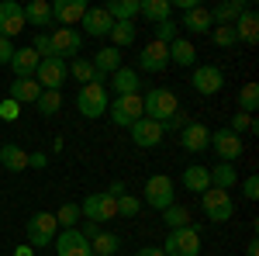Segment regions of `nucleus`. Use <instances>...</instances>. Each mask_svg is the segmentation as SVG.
Wrapping results in <instances>:
<instances>
[{
  "instance_id": "f257e3e1",
  "label": "nucleus",
  "mask_w": 259,
  "mask_h": 256,
  "mask_svg": "<svg viewBox=\"0 0 259 256\" xmlns=\"http://www.w3.org/2000/svg\"><path fill=\"white\" fill-rule=\"evenodd\" d=\"M107 104H111V97H107V77H94L87 87H80V94H76V111H80L83 118H100V115H107Z\"/></svg>"
},
{
  "instance_id": "f03ea898",
  "label": "nucleus",
  "mask_w": 259,
  "mask_h": 256,
  "mask_svg": "<svg viewBox=\"0 0 259 256\" xmlns=\"http://www.w3.org/2000/svg\"><path fill=\"white\" fill-rule=\"evenodd\" d=\"M142 204H149L152 211H166L169 204H177V184L166 177V173H156V177L145 180V191H142Z\"/></svg>"
},
{
  "instance_id": "7ed1b4c3",
  "label": "nucleus",
  "mask_w": 259,
  "mask_h": 256,
  "mask_svg": "<svg viewBox=\"0 0 259 256\" xmlns=\"http://www.w3.org/2000/svg\"><path fill=\"white\" fill-rule=\"evenodd\" d=\"M180 111V100L173 90H166V87H159V90H149V94H142V115L149 121H166V118H173Z\"/></svg>"
},
{
  "instance_id": "20e7f679",
  "label": "nucleus",
  "mask_w": 259,
  "mask_h": 256,
  "mask_svg": "<svg viewBox=\"0 0 259 256\" xmlns=\"http://www.w3.org/2000/svg\"><path fill=\"white\" fill-rule=\"evenodd\" d=\"M24 236H28V246H31V249H45V246H52L56 236H59L56 215H49V211L31 215L28 222H24Z\"/></svg>"
},
{
  "instance_id": "39448f33",
  "label": "nucleus",
  "mask_w": 259,
  "mask_h": 256,
  "mask_svg": "<svg viewBox=\"0 0 259 256\" xmlns=\"http://www.w3.org/2000/svg\"><path fill=\"white\" fill-rule=\"evenodd\" d=\"M166 256H200V232L197 225H183V229H169L166 242L159 246Z\"/></svg>"
},
{
  "instance_id": "423d86ee",
  "label": "nucleus",
  "mask_w": 259,
  "mask_h": 256,
  "mask_svg": "<svg viewBox=\"0 0 259 256\" xmlns=\"http://www.w3.org/2000/svg\"><path fill=\"white\" fill-rule=\"evenodd\" d=\"M107 115H111V121H114L118 128H132L139 118H145V115H142V94L114 97L111 104H107Z\"/></svg>"
},
{
  "instance_id": "0eeeda50",
  "label": "nucleus",
  "mask_w": 259,
  "mask_h": 256,
  "mask_svg": "<svg viewBox=\"0 0 259 256\" xmlns=\"http://www.w3.org/2000/svg\"><path fill=\"white\" fill-rule=\"evenodd\" d=\"M200 211L207 215V222H228V218L235 215V201H232L228 191L211 187V191L200 194Z\"/></svg>"
},
{
  "instance_id": "6e6552de",
  "label": "nucleus",
  "mask_w": 259,
  "mask_h": 256,
  "mask_svg": "<svg viewBox=\"0 0 259 256\" xmlns=\"http://www.w3.org/2000/svg\"><path fill=\"white\" fill-rule=\"evenodd\" d=\"M69 80V62L59 59V56H49V59L38 62L35 69V83L41 90H62V83Z\"/></svg>"
},
{
  "instance_id": "1a4fd4ad",
  "label": "nucleus",
  "mask_w": 259,
  "mask_h": 256,
  "mask_svg": "<svg viewBox=\"0 0 259 256\" xmlns=\"http://www.w3.org/2000/svg\"><path fill=\"white\" fill-rule=\"evenodd\" d=\"M80 211L87 222H111V218H118V201L107 194V191H100V194H87L80 204Z\"/></svg>"
},
{
  "instance_id": "9d476101",
  "label": "nucleus",
  "mask_w": 259,
  "mask_h": 256,
  "mask_svg": "<svg viewBox=\"0 0 259 256\" xmlns=\"http://www.w3.org/2000/svg\"><path fill=\"white\" fill-rule=\"evenodd\" d=\"M207 149H214L221 163H235V159H242V153H245V142H242V135H235L232 128H214Z\"/></svg>"
},
{
  "instance_id": "9b49d317",
  "label": "nucleus",
  "mask_w": 259,
  "mask_h": 256,
  "mask_svg": "<svg viewBox=\"0 0 259 256\" xmlns=\"http://www.w3.org/2000/svg\"><path fill=\"white\" fill-rule=\"evenodd\" d=\"M52 249H56V256H94L90 253V239L83 236L80 229H59Z\"/></svg>"
},
{
  "instance_id": "f8f14e48",
  "label": "nucleus",
  "mask_w": 259,
  "mask_h": 256,
  "mask_svg": "<svg viewBox=\"0 0 259 256\" xmlns=\"http://www.w3.org/2000/svg\"><path fill=\"white\" fill-rule=\"evenodd\" d=\"M49 42H52V56L69 62V56H76L83 49V31H76V28H56L49 35Z\"/></svg>"
},
{
  "instance_id": "ddd939ff",
  "label": "nucleus",
  "mask_w": 259,
  "mask_h": 256,
  "mask_svg": "<svg viewBox=\"0 0 259 256\" xmlns=\"http://www.w3.org/2000/svg\"><path fill=\"white\" fill-rule=\"evenodd\" d=\"M190 83H194V90H197V94L211 97V94H218L221 87H225V73H221L218 66L204 62V66H194V77H190Z\"/></svg>"
},
{
  "instance_id": "4468645a",
  "label": "nucleus",
  "mask_w": 259,
  "mask_h": 256,
  "mask_svg": "<svg viewBox=\"0 0 259 256\" xmlns=\"http://www.w3.org/2000/svg\"><path fill=\"white\" fill-rule=\"evenodd\" d=\"M18 31H24V7L14 0H0V39H14Z\"/></svg>"
},
{
  "instance_id": "2eb2a0df",
  "label": "nucleus",
  "mask_w": 259,
  "mask_h": 256,
  "mask_svg": "<svg viewBox=\"0 0 259 256\" xmlns=\"http://www.w3.org/2000/svg\"><path fill=\"white\" fill-rule=\"evenodd\" d=\"M128 132H132V142H135L139 149H156V145L162 142V135H166L159 121H149V118H139Z\"/></svg>"
},
{
  "instance_id": "dca6fc26",
  "label": "nucleus",
  "mask_w": 259,
  "mask_h": 256,
  "mask_svg": "<svg viewBox=\"0 0 259 256\" xmlns=\"http://www.w3.org/2000/svg\"><path fill=\"white\" fill-rule=\"evenodd\" d=\"M139 69H145V73H162V69H169V45L149 42V45L142 49V56H139Z\"/></svg>"
},
{
  "instance_id": "f3484780",
  "label": "nucleus",
  "mask_w": 259,
  "mask_h": 256,
  "mask_svg": "<svg viewBox=\"0 0 259 256\" xmlns=\"http://www.w3.org/2000/svg\"><path fill=\"white\" fill-rule=\"evenodd\" d=\"M87 0H56L52 4V21H59V28H73L80 24L83 14H87Z\"/></svg>"
},
{
  "instance_id": "a211bd4d",
  "label": "nucleus",
  "mask_w": 259,
  "mask_h": 256,
  "mask_svg": "<svg viewBox=\"0 0 259 256\" xmlns=\"http://www.w3.org/2000/svg\"><path fill=\"white\" fill-rule=\"evenodd\" d=\"M180 145H183L187 153H204V149L211 145V128L200 125V121H187V128L180 132Z\"/></svg>"
},
{
  "instance_id": "6ab92c4d",
  "label": "nucleus",
  "mask_w": 259,
  "mask_h": 256,
  "mask_svg": "<svg viewBox=\"0 0 259 256\" xmlns=\"http://www.w3.org/2000/svg\"><path fill=\"white\" fill-rule=\"evenodd\" d=\"M80 28L90 35V39H104V35H111L114 21H111V14H107L104 7H87V14H83Z\"/></svg>"
},
{
  "instance_id": "aec40b11",
  "label": "nucleus",
  "mask_w": 259,
  "mask_h": 256,
  "mask_svg": "<svg viewBox=\"0 0 259 256\" xmlns=\"http://www.w3.org/2000/svg\"><path fill=\"white\" fill-rule=\"evenodd\" d=\"M38 52L31 49V45H21L14 49V56H11V69H14V80H24V77H35V69H38Z\"/></svg>"
},
{
  "instance_id": "412c9836",
  "label": "nucleus",
  "mask_w": 259,
  "mask_h": 256,
  "mask_svg": "<svg viewBox=\"0 0 259 256\" xmlns=\"http://www.w3.org/2000/svg\"><path fill=\"white\" fill-rule=\"evenodd\" d=\"M232 28H235V35H239L242 45H256V42H259V14L252 11V7H245Z\"/></svg>"
},
{
  "instance_id": "4be33fe9",
  "label": "nucleus",
  "mask_w": 259,
  "mask_h": 256,
  "mask_svg": "<svg viewBox=\"0 0 259 256\" xmlns=\"http://www.w3.org/2000/svg\"><path fill=\"white\" fill-rule=\"evenodd\" d=\"M24 24H31V28H49V24H52V4H49V0H31V4H24Z\"/></svg>"
},
{
  "instance_id": "5701e85b",
  "label": "nucleus",
  "mask_w": 259,
  "mask_h": 256,
  "mask_svg": "<svg viewBox=\"0 0 259 256\" xmlns=\"http://www.w3.org/2000/svg\"><path fill=\"white\" fill-rule=\"evenodd\" d=\"M169 66H197V49L194 42H187L180 35L177 42H169Z\"/></svg>"
},
{
  "instance_id": "b1692460",
  "label": "nucleus",
  "mask_w": 259,
  "mask_h": 256,
  "mask_svg": "<svg viewBox=\"0 0 259 256\" xmlns=\"http://www.w3.org/2000/svg\"><path fill=\"white\" fill-rule=\"evenodd\" d=\"M111 87H114V94H118V97H124V94H139V90H142L139 69H128V66H121L118 73L111 77Z\"/></svg>"
},
{
  "instance_id": "393cba45",
  "label": "nucleus",
  "mask_w": 259,
  "mask_h": 256,
  "mask_svg": "<svg viewBox=\"0 0 259 256\" xmlns=\"http://www.w3.org/2000/svg\"><path fill=\"white\" fill-rule=\"evenodd\" d=\"M41 94V87L35 83V77H24V80H14L11 83V94L7 97L14 100V104H35Z\"/></svg>"
},
{
  "instance_id": "a878e982",
  "label": "nucleus",
  "mask_w": 259,
  "mask_h": 256,
  "mask_svg": "<svg viewBox=\"0 0 259 256\" xmlns=\"http://www.w3.org/2000/svg\"><path fill=\"white\" fill-rule=\"evenodd\" d=\"M207 177H211V187L218 191H232L239 184V170L232 163H218V166H207Z\"/></svg>"
},
{
  "instance_id": "bb28decb",
  "label": "nucleus",
  "mask_w": 259,
  "mask_h": 256,
  "mask_svg": "<svg viewBox=\"0 0 259 256\" xmlns=\"http://www.w3.org/2000/svg\"><path fill=\"white\" fill-rule=\"evenodd\" d=\"M0 166L11 173H21V170H28V153L14 142H7V145H0Z\"/></svg>"
},
{
  "instance_id": "cd10ccee",
  "label": "nucleus",
  "mask_w": 259,
  "mask_h": 256,
  "mask_svg": "<svg viewBox=\"0 0 259 256\" xmlns=\"http://www.w3.org/2000/svg\"><path fill=\"white\" fill-rule=\"evenodd\" d=\"M180 28H187V31H194V35H204V31H211V11L207 7H190V11H183V24Z\"/></svg>"
},
{
  "instance_id": "c85d7f7f",
  "label": "nucleus",
  "mask_w": 259,
  "mask_h": 256,
  "mask_svg": "<svg viewBox=\"0 0 259 256\" xmlns=\"http://www.w3.org/2000/svg\"><path fill=\"white\" fill-rule=\"evenodd\" d=\"M245 7H249L245 0H225L218 7H211V24H235Z\"/></svg>"
},
{
  "instance_id": "c756f323",
  "label": "nucleus",
  "mask_w": 259,
  "mask_h": 256,
  "mask_svg": "<svg viewBox=\"0 0 259 256\" xmlns=\"http://www.w3.org/2000/svg\"><path fill=\"white\" fill-rule=\"evenodd\" d=\"M90 62H94V69H97L100 77H114V73L121 69V52L114 49V45H107V49H100Z\"/></svg>"
},
{
  "instance_id": "7c9ffc66",
  "label": "nucleus",
  "mask_w": 259,
  "mask_h": 256,
  "mask_svg": "<svg viewBox=\"0 0 259 256\" xmlns=\"http://www.w3.org/2000/svg\"><path fill=\"white\" fill-rule=\"evenodd\" d=\"M183 191H190V194H204V191H211L207 166H187V170H183Z\"/></svg>"
},
{
  "instance_id": "2f4dec72",
  "label": "nucleus",
  "mask_w": 259,
  "mask_h": 256,
  "mask_svg": "<svg viewBox=\"0 0 259 256\" xmlns=\"http://www.w3.org/2000/svg\"><path fill=\"white\" fill-rule=\"evenodd\" d=\"M139 14L145 21H152V24H159V21H169L173 4L169 0H139Z\"/></svg>"
},
{
  "instance_id": "473e14b6",
  "label": "nucleus",
  "mask_w": 259,
  "mask_h": 256,
  "mask_svg": "<svg viewBox=\"0 0 259 256\" xmlns=\"http://www.w3.org/2000/svg\"><path fill=\"white\" fill-rule=\"evenodd\" d=\"M118 249H121V239L114 232H104L100 229L97 236L90 239V253L94 256H118Z\"/></svg>"
},
{
  "instance_id": "72a5a7b5",
  "label": "nucleus",
  "mask_w": 259,
  "mask_h": 256,
  "mask_svg": "<svg viewBox=\"0 0 259 256\" xmlns=\"http://www.w3.org/2000/svg\"><path fill=\"white\" fill-rule=\"evenodd\" d=\"M104 11L111 14V21H132L139 18V0H111L104 4Z\"/></svg>"
},
{
  "instance_id": "f704fd0d",
  "label": "nucleus",
  "mask_w": 259,
  "mask_h": 256,
  "mask_svg": "<svg viewBox=\"0 0 259 256\" xmlns=\"http://www.w3.org/2000/svg\"><path fill=\"white\" fill-rule=\"evenodd\" d=\"M107 39L114 42V49H128V45H132V42H135V24H132V21H114V28H111V35H107Z\"/></svg>"
},
{
  "instance_id": "c9c22d12",
  "label": "nucleus",
  "mask_w": 259,
  "mask_h": 256,
  "mask_svg": "<svg viewBox=\"0 0 259 256\" xmlns=\"http://www.w3.org/2000/svg\"><path fill=\"white\" fill-rule=\"evenodd\" d=\"M35 107H38L41 118H52V115L62 107V94H59V90H41L38 100H35Z\"/></svg>"
},
{
  "instance_id": "e433bc0d",
  "label": "nucleus",
  "mask_w": 259,
  "mask_h": 256,
  "mask_svg": "<svg viewBox=\"0 0 259 256\" xmlns=\"http://www.w3.org/2000/svg\"><path fill=\"white\" fill-rule=\"evenodd\" d=\"M83 218V211H80V204H73V201H66L59 211H56V225L59 229H76V222Z\"/></svg>"
},
{
  "instance_id": "4c0bfd02",
  "label": "nucleus",
  "mask_w": 259,
  "mask_h": 256,
  "mask_svg": "<svg viewBox=\"0 0 259 256\" xmlns=\"http://www.w3.org/2000/svg\"><path fill=\"white\" fill-rule=\"evenodd\" d=\"M256 107H259V87L256 83H245L239 90V111L242 115H252Z\"/></svg>"
},
{
  "instance_id": "58836bf2",
  "label": "nucleus",
  "mask_w": 259,
  "mask_h": 256,
  "mask_svg": "<svg viewBox=\"0 0 259 256\" xmlns=\"http://www.w3.org/2000/svg\"><path fill=\"white\" fill-rule=\"evenodd\" d=\"M162 222H166L169 229H183V225H190V211H187L183 204H169V208L162 211Z\"/></svg>"
},
{
  "instance_id": "ea45409f",
  "label": "nucleus",
  "mask_w": 259,
  "mask_h": 256,
  "mask_svg": "<svg viewBox=\"0 0 259 256\" xmlns=\"http://www.w3.org/2000/svg\"><path fill=\"white\" fill-rule=\"evenodd\" d=\"M69 77L87 87L90 80L97 77V69H94V62H90V59H73V66H69Z\"/></svg>"
},
{
  "instance_id": "a19ab883",
  "label": "nucleus",
  "mask_w": 259,
  "mask_h": 256,
  "mask_svg": "<svg viewBox=\"0 0 259 256\" xmlns=\"http://www.w3.org/2000/svg\"><path fill=\"white\" fill-rule=\"evenodd\" d=\"M118 201V215L121 218H135L142 211V197H135V194H121V197H114Z\"/></svg>"
},
{
  "instance_id": "79ce46f5",
  "label": "nucleus",
  "mask_w": 259,
  "mask_h": 256,
  "mask_svg": "<svg viewBox=\"0 0 259 256\" xmlns=\"http://www.w3.org/2000/svg\"><path fill=\"white\" fill-rule=\"evenodd\" d=\"M180 39V24L173 18L169 21H159V24H156V39L152 42H162V45H169V42H177Z\"/></svg>"
},
{
  "instance_id": "37998d69",
  "label": "nucleus",
  "mask_w": 259,
  "mask_h": 256,
  "mask_svg": "<svg viewBox=\"0 0 259 256\" xmlns=\"http://www.w3.org/2000/svg\"><path fill=\"white\" fill-rule=\"evenodd\" d=\"M211 39H214V45H221V49H232V45H239V35H235V28H232V24H218Z\"/></svg>"
},
{
  "instance_id": "c03bdc74",
  "label": "nucleus",
  "mask_w": 259,
  "mask_h": 256,
  "mask_svg": "<svg viewBox=\"0 0 259 256\" xmlns=\"http://www.w3.org/2000/svg\"><path fill=\"white\" fill-rule=\"evenodd\" d=\"M228 128H232L235 135H242V132H256V118H252V115H242V111H235Z\"/></svg>"
},
{
  "instance_id": "a18cd8bd",
  "label": "nucleus",
  "mask_w": 259,
  "mask_h": 256,
  "mask_svg": "<svg viewBox=\"0 0 259 256\" xmlns=\"http://www.w3.org/2000/svg\"><path fill=\"white\" fill-rule=\"evenodd\" d=\"M31 49L38 52V59H49V56H52V42H49V35H45V31H38V35H35V42H31Z\"/></svg>"
},
{
  "instance_id": "49530a36",
  "label": "nucleus",
  "mask_w": 259,
  "mask_h": 256,
  "mask_svg": "<svg viewBox=\"0 0 259 256\" xmlns=\"http://www.w3.org/2000/svg\"><path fill=\"white\" fill-rule=\"evenodd\" d=\"M18 115H21V104H14L11 97L0 100V118L4 121H18Z\"/></svg>"
},
{
  "instance_id": "de8ad7c7",
  "label": "nucleus",
  "mask_w": 259,
  "mask_h": 256,
  "mask_svg": "<svg viewBox=\"0 0 259 256\" xmlns=\"http://www.w3.org/2000/svg\"><path fill=\"white\" fill-rule=\"evenodd\" d=\"M242 197H245V201H259V177L256 173L245 177V184H242Z\"/></svg>"
},
{
  "instance_id": "09e8293b",
  "label": "nucleus",
  "mask_w": 259,
  "mask_h": 256,
  "mask_svg": "<svg viewBox=\"0 0 259 256\" xmlns=\"http://www.w3.org/2000/svg\"><path fill=\"white\" fill-rule=\"evenodd\" d=\"M183 128H187V115H183V111H177L173 118L162 121V132H183Z\"/></svg>"
},
{
  "instance_id": "8fccbe9b",
  "label": "nucleus",
  "mask_w": 259,
  "mask_h": 256,
  "mask_svg": "<svg viewBox=\"0 0 259 256\" xmlns=\"http://www.w3.org/2000/svg\"><path fill=\"white\" fill-rule=\"evenodd\" d=\"M11 56H14V42L0 39V66H11Z\"/></svg>"
},
{
  "instance_id": "3c124183",
  "label": "nucleus",
  "mask_w": 259,
  "mask_h": 256,
  "mask_svg": "<svg viewBox=\"0 0 259 256\" xmlns=\"http://www.w3.org/2000/svg\"><path fill=\"white\" fill-rule=\"evenodd\" d=\"M28 166H35V170H45V166H49V156H45V153H28Z\"/></svg>"
},
{
  "instance_id": "603ef678",
  "label": "nucleus",
  "mask_w": 259,
  "mask_h": 256,
  "mask_svg": "<svg viewBox=\"0 0 259 256\" xmlns=\"http://www.w3.org/2000/svg\"><path fill=\"white\" fill-rule=\"evenodd\" d=\"M76 229H80V232H83L87 239H94V236L100 232V225H97V222H83V225H76Z\"/></svg>"
},
{
  "instance_id": "864d4df0",
  "label": "nucleus",
  "mask_w": 259,
  "mask_h": 256,
  "mask_svg": "<svg viewBox=\"0 0 259 256\" xmlns=\"http://www.w3.org/2000/svg\"><path fill=\"white\" fill-rule=\"evenodd\" d=\"M135 256H166V253H162L159 246H142V249H139Z\"/></svg>"
},
{
  "instance_id": "5fc2aeb1",
  "label": "nucleus",
  "mask_w": 259,
  "mask_h": 256,
  "mask_svg": "<svg viewBox=\"0 0 259 256\" xmlns=\"http://www.w3.org/2000/svg\"><path fill=\"white\" fill-rule=\"evenodd\" d=\"M107 194H111V197H121V194H128V191H124V184H121V180H114V184L107 187Z\"/></svg>"
},
{
  "instance_id": "6e6d98bb",
  "label": "nucleus",
  "mask_w": 259,
  "mask_h": 256,
  "mask_svg": "<svg viewBox=\"0 0 259 256\" xmlns=\"http://www.w3.org/2000/svg\"><path fill=\"white\" fill-rule=\"evenodd\" d=\"M245 256H259V242H256V239H249V246H245Z\"/></svg>"
},
{
  "instance_id": "4d7b16f0",
  "label": "nucleus",
  "mask_w": 259,
  "mask_h": 256,
  "mask_svg": "<svg viewBox=\"0 0 259 256\" xmlns=\"http://www.w3.org/2000/svg\"><path fill=\"white\" fill-rule=\"evenodd\" d=\"M14 256H35V249H31V246H18V249H14Z\"/></svg>"
}]
</instances>
